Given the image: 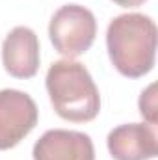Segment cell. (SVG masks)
<instances>
[{"instance_id": "cell-1", "label": "cell", "mask_w": 158, "mask_h": 160, "mask_svg": "<svg viewBox=\"0 0 158 160\" xmlns=\"http://www.w3.org/2000/svg\"><path fill=\"white\" fill-rule=\"evenodd\" d=\"M106 47L123 77L140 78L155 67L156 24L143 13L117 15L106 30Z\"/></svg>"}, {"instance_id": "cell-2", "label": "cell", "mask_w": 158, "mask_h": 160, "mask_svg": "<svg viewBox=\"0 0 158 160\" xmlns=\"http://www.w3.org/2000/svg\"><path fill=\"white\" fill-rule=\"evenodd\" d=\"M47 91L56 114L65 121L87 123L101 112L99 88L84 63L75 60H58L48 67Z\"/></svg>"}, {"instance_id": "cell-3", "label": "cell", "mask_w": 158, "mask_h": 160, "mask_svg": "<svg viewBox=\"0 0 158 160\" xmlns=\"http://www.w3.org/2000/svg\"><path fill=\"white\" fill-rule=\"evenodd\" d=\"M97 36V21L95 15L80 6L65 4L62 6L50 19L48 38L54 48L63 54L67 60H73L93 45Z\"/></svg>"}, {"instance_id": "cell-4", "label": "cell", "mask_w": 158, "mask_h": 160, "mask_svg": "<svg viewBox=\"0 0 158 160\" xmlns=\"http://www.w3.org/2000/svg\"><path fill=\"white\" fill-rule=\"evenodd\" d=\"M36 101L19 89H0V151L15 147L37 125Z\"/></svg>"}, {"instance_id": "cell-5", "label": "cell", "mask_w": 158, "mask_h": 160, "mask_svg": "<svg viewBox=\"0 0 158 160\" xmlns=\"http://www.w3.org/2000/svg\"><path fill=\"white\" fill-rule=\"evenodd\" d=\"M108 151L114 160H151L158 155L156 130L149 123H126L110 130Z\"/></svg>"}, {"instance_id": "cell-6", "label": "cell", "mask_w": 158, "mask_h": 160, "mask_svg": "<svg viewBox=\"0 0 158 160\" xmlns=\"http://www.w3.org/2000/svg\"><path fill=\"white\" fill-rule=\"evenodd\" d=\"M2 63L13 78H32L39 69V39L28 26H15L2 43Z\"/></svg>"}, {"instance_id": "cell-7", "label": "cell", "mask_w": 158, "mask_h": 160, "mask_svg": "<svg viewBox=\"0 0 158 160\" xmlns=\"http://www.w3.org/2000/svg\"><path fill=\"white\" fill-rule=\"evenodd\" d=\"M34 160H95V147L87 134L78 130H47L34 145Z\"/></svg>"}, {"instance_id": "cell-8", "label": "cell", "mask_w": 158, "mask_h": 160, "mask_svg": "<svg viewBox=\"0 0 158 160\" xmlns=\"http://www.w3.org/2000/svg\"><path fill=\"white\" fill-rule=\"evenodd\" d=\"M155 89H156V86L151 84L140 97V114L153 127H156V95H155Z\"/></svg>"}, {"instance_id": "cell-9", "label": "cell", "mask_w": 158, "mask_h": 160, "mask_svg": "<svg viewBox=\"0 0 158 160\" xmlns=\"http://www.w3.org/2000/svg\"><path fill=\"white\" fill-rule=\"evenodd\" d=\"M112 2H116L121 8H138V6H141L145 0H112Z\"/></svg>"}]
</instances>
